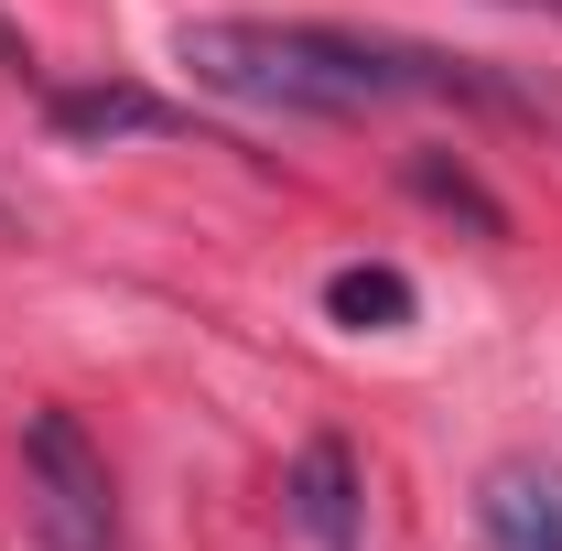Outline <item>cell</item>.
Returning <instances> with one entry per match:
<instances>
[{"label": "cell", "instance_id": "obj_1", "mask_svg": "<svg viewBox=\"0 0 562 551\" xmlns=\"http://www.w3.org/2000/svg\"><path fill=\"white\" fill-rule=\"evenodd\" d=\"M173 66H195V87L238 98V109H281V120H357V109H390V98L519 109L497 76L454 66L432 44H368V33H336V22H184Z\"/></svg>", "mask_w": 562, "mask_h": 551}, {"label": "cell", "instance_id": "obj_2", "mask_svg": "<svg viewBox=\"0 0 562 551\" xmlns=\"http://www.w3.org/2000/svg\"><path fill=\"white\" fill-rule=\"evenodd\" d=\"M22 465H33V497H44L55 551H98L109 541V454L87 443L76 412H33L22 421Z\"/></svg>", "mask_w": 562, "mask_h": 551}, {"label": "cell", "instance_id": "obj_3", "mask_svg": "<svg viewBox=\"0 0 562 551\" xmlns=\"http://www.w3.org/2000/svg\"><path fill=\"white\" fill-rule=\"evenodd\" d=\"M292 530L314 551H357L368 541V497H357V454L336 432H314L303 454H292Z\"/></svg>", "mask_w": 562, "mask_h": 551}, {"label": "cell", "instance_id": "obj_4", "mask_svg": "<svg viewBox=\"0 0 562 551\" xmlns=\"http://www.w3.org/2000/svg\"><path fill=\"white\" fill-rule=\"evenodd\" d=\"M44 120H55V140H87V151H98V140H173V131H195L173 98L120 87V76H109V87H55V109H44Z\"/></svg>", "mask_w": 562, "mask_h": 551}, {"label": "cell", "instance_id": "obj_5", "mask_svg": "<svg viewBox=\"0 0 562 551\" xmlns=\"http://www.w3.org/2000/svg\"><path fill=\"white\" fill-rule=\"evenodd\" d=\"M476 530H487V551H562V476L552 465H497L476 486Z\"/></svg>", "mask_w": 562, "mask_h": 551}, {"label": "cell", "instance_id": "obj_6", "mask_svg": "<svg viewBox=\"0 0 562 551\" xmlns=\"http://www.w3.org/2000/svg\"><path fill=\"white\" fill-rule=\"evenodd\" d=\"M325 314L336 325H412V281L401 271H336L325 281Z\"/></svg>", "mask_w": 562, "mask_h": 551}, {"label": "cell", "instance_id": "obj_7", "mask_svg": "<svg viewBox=\"0 0 562 551\" xmlns=\"http://www.w3.org/2000/svg\"><path fill=\"white\" fill-rule=\"evenodd\" d=\"M412 195H432V206H454L465 227H476V238H497V227H508V216H497V195L476 184V173H465V162H443V151H412Z\"/></svg>", "mask_w": 562, "mask_h": 551}, {"label": "cell", "instance_id": "obj_8", "mask_svg": "<svg viewBox=\"0 0 562 551\" xmlns=\"http://www.w3.org/2000/svg\"><path fill=\"white\" fill-rule=\"evenodd\" d=\"M0 66H33V55H22V33H11V22H0Z\"/></svg>", "mask_w": 562, "mask_h": 551}]
</instances>
